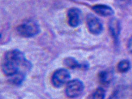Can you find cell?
Returning <instances> with one entry per match:
<instances>
[{
	"instance_id": "cell-1",
	"label": "cell",
	"mask_w": 132,
	"mask_h": 99,
	"mask_svg": "<svg viewBox=\"0 0 132 99\" xmlns=\"http://www.w3.org/2000/svg\"><path fill=\"white\" fill-rule=\"evenodd\" d=\"M2 71L5 75L10 77L19 72L27 73L32 68V64L27 60L22 51L18 49L8 51L2 62Z\"/></svg>"
},
{
	"instance_id": "cell-2",
	"label": "cell",
	"mask_w": 132,
	"mask_h": 99,
	"mask_svg": "<svg viewBox=\"0 0 132 99\" xmlns=\"http://www.w3.org/2000/svg\"><path fill=\"white\" fill-rule=\"evenodd\" d=\"M17 32L23 37H34L40 32V26L36 21L29 20L18 26Z\"/></svg>"
},
{
	"instance_id": "cell-3",
	"label": "cell",
	"mask_w": 132,
	"mask_h": 99,
	"mask_svg": "<svg viewBox=\"0 0 132 99\" xmlns=\"http://www.w3.org/2000/svg\"><path fill=\"white\" fill-rule=\"evenodd\" d=\"M84 89V85L79 79H74L69 81L66 87L65 93L70 98H76L79 96Z\"/></svg>"
},
{
	"instance_id": "cell-4",
	"label": "cell",
	"mask_w": 132,
	"mask_h": 99,
	"mask_svg": "<svg viewBox=\"0 0 132 99\" xmlns=\"http://www.w3.org/2000/svg\"><path fill=\"white\" fill-rule=\"evenodd\" d=\"M70 78L71 75L68 70L65 68H59L52 75V84L56 88H61L69 82Z\"/></svg>"
},
{
	"instance_id": "cell-5",
	"label": "cell",
	"mask_w": 132,
	"mask_h": 99,
	"mask_svg": "<svg viewBox=\"0 0 132 99\" xmlns=\"http://www.w3.org/2000/svg\"><path fill=\"white\" fill-rule=\"evenodd\" d=\"M86 23L89 31L94 35H99L103 31V25L98 17L89 14L86 18Z\"/></svg>"
},
{
	"instance_id": "cell-6",
	"label": "cell",
	"mask_w": 132,
	"mask_h": 99,
	"mask_svg": "<svg viewBox=\"0 0 132 99\" xmlns=\"http://www.w3.org/2000/svg\"><path fill=\"white\" fill-rule=\"evenodd\" d=\"M81 11L77 8H72L68 10V22L69 25L72 27L78 26L81 23Z\"/></svg>"
},
{
	"instance_id": "cell-7",
	"label": "cell",
	"mask_w": 132,
	"mask_h": 99,
	"mask_svg": "<svg viewBox=\"0 0 132 99\" xmlns=\"http://www.w3.org/2000/svg\"><path fill=\"white\" fill-rule=\"evenodd\" d=\"M109 28L110 32L114 40L116 43H118L121 31L120 23L117 19H112L109 22Z\"/></svg>"
},
{
	"instance_id": "cell-8",
	"label": "cell",
	"mask_w": 132,
	"mask_h": 99,
	"mask_svg": "<svg viewBox=\"0 0 132 99\" xmlns=\"http://www.w3.org/2000/svg\"><path fill=\"white\" fill-rule=\"evenodd\" d=\"M94 12L103 17L111 16L114 14V11L110 6L105 4L95 5L92 8Z\"/></svg>"
},
{
	"instance_id": "cell-9",
	"label": "cell",
	"mask_w": 132,
	"mask_h": 99,
	"mask_svg": "<svg viewBox=\"0 0 132 99\" xmlns=\"http://www.w3.org/2000/svg\"><path fill=\"white\" fill-rule=\"evenodd\" d=\"M26 75L27 73L25 72H19L9 77V81L13 85L17 86L21 85L23 83L24 81L25 80L26 78Z\"/></svg>"
},
{
	"instance_id": "cell-10",
	"label": "cell",
	"mask_w": 132,
	"mask_h": 99,
	"mask_svg": "<svg viewBox=\"0 0 132 99\" xmlns=\"http://www.w3.org/2000/svg\"><path fill=\"white\" fill-rule=\"evenodd\" d=\"M64 65L71 69H80L81 64L79 63L73 57H67L64 60Z\"/></svg>"
},
{
	"instance_id": "cell-11",
	"label": "cell",
	"mask_w": 132,
	"mask_h": 99,
	"mask_svg": "<svg viewBox=\"0 0 132 99\" xmlns=\"http://www.w3.org/2000/svg\"><path fill=\"white\" fill-rule=\"evenodd\" d=\"M112 75L106 71H100L98 74V80L99 82L103 85L109 84L111 80Z\"/></svg>"
},
{
	"instance_id": "cell-12",
	"label": "cell",
	"mask_w": 132,
	"mask_h": 99,
	"mask_svg": "<svg viewBox=\"0 0 132 99\" xmlns=\"http://www.w3.org/2000/svg\"><path fill=\"white\" fill-rule=\"evenodd\" d=\"M130 68V63L128 60L124 59L120 61L117 66L118 72L121 73L128 72Z\"/></svg>"
},
{
	"instance_id": "cell-13",
	"label": "cell",
	"mask_w": 132,
	"mask_h": 99,
	"mask_svg": "<svg viewBox=\"0 0 132 99\" xmlns=\"http://www.w3.org/2000/svg\"><path fill=\"white\" fill-rule=\"evenodd\" d=\"M106 95V91L101 87H99L96 89L95 91L92 93L88 98L94 99H103Z\"/></svg>"
},
{
	"instance_id": "cell-14",
	"label": "cell",
	"mask_w": 132,
	"mask_h": 99,
	"mask_svg": "<svg viewBox=\"0 0 132 99\" xmlns=\"http://www.w3.org/2000/svg\"><path fill=\"white\" fill-rule=\"evenodd\" d=\"M89 67V65L88 62L87 61H85L82 62V64H81L80 69H82V70H84V71L88 70Z\"/></svg>"
},
{
	"instance_id": "cell-15",
	"label": "cell",
	"mask_w": 132,
	"mask_h": 99,
	"mask_svg": "<svg viewBox=\"0 0 132 99\" xmlns=\"http://www.w3.org/2000/svg\"><path fill=\"white\" fill-rule=\"evenodd\" d=\"M127 48H128V51L131 54H132V36L129 38L128 41Z\"/></svg>"
}]
</instances>
